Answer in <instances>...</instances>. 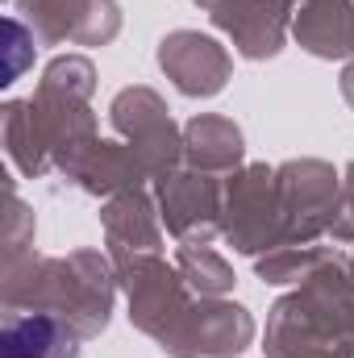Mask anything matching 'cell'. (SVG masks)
<instances>
[{"instance_id":"1","label":"cell","mask_w":354,"mask_h":358,"mask_svg":"<svg viewBox=\"0 0 354 358\" xmlns=\"http://www.w3.org/2000/svg\"><path fill=\"white\" fill-rule=\"evenodd\" d=\"M4 358H76L71 334L50 317H25L8 325L4 334Z\"/></svg>"}]
</instances>
